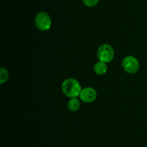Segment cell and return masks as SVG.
<instances>
[{
  "label": "cell",
  "instance_id": "5b68a950",
  "mask_svg": "<svg viewBox=\"0 0 147 147\" xmlns=\"http://www.w3.org/2000/svg\"><path fill=\"white\" fill-rule=\"evenodd\" d=\"M97 92L93 88L86 87L81 90L80 97L82 101L85 102H92L96 99Z\"/></svg>",
  "mask_w": 147,
  "mask_h": 147
},
{
  "label": "cell",
  "instance_id": "8992f818",
  "mask_svg": "<svg viewBox=\"0 0 147 147\" xmlns=\"http://www.w3.org/2000/svg\"><path fill=\"white\" fill-rule=\"evenodd\" d=\"M94 71L97 75H103L107 71V65L106 63L99 61L95 64Z\"/></svg>",
  "mask_w": 147,
  "mask_h": 147
},
{
  "label": "cell",
  "instance_id": "7a4b0ae2",
  "mask_svg": "<svg viewBox=\"0 0 147 147\" xmlns=\"http://www.w3.org/2000/svg\"><path fill=\"white\" fill-rule=\"evenodd\" d=\"M97 56L99 61L104 63H109L114 57V50L109 44L101 45L98 49Z\"/></svg>",
  "mask_w": 147,
  "mask_h": 147
},
{
  "label": "cell",
  "instance_id": "9c48e42d",
  "mask_svg": "<svg viewBox=\"0 0 147 147\" xmlns=\"http://www.w3.org/2000/svg\"><path fill=\"white\" fill-rule=\"evenodd\" d=\"M99 0H83V4L89 7H93L98 3Z\"/></svg>",
  "mask_w": 147,
  "mask_h": 147
},
{
  "label": "cell",
  "instance_id": "52a82bcc",
  "mask_svg": "<svg viewBox=\"0 0 147 147\" xmlns=\"http://www.w3.org/2000/svg\"><path fill=\"white\" fill-rule=\"evenodd\" d=\"M80 107V102L78 99L76 97L71 98L70 101L68 102V108L70 110L73 111V112H76L79 110Z\"/></svg>",
  "mask_w": 147,
  "mask_h": 147
},
{
  "label": "cell",
  "instance_id": "ba28073f",
  "mask_svg": "<svg viewBox=\"0 0 147 147\" xmlns=\"http://www.w3.org/2000/svg\"><path fill=\"white\" fill-rule=\"evenodd\" d=\"M9 74L7 71L4 68H1V72H0V83L3 84L4 82H7L8 79Z\"/></svg>",
  "mask_w": 147,
  "mask_h": 147
},
{
  "label": "cell",
  "instance_id": "6da1fadb",
  "mask_svg": "<svg viewBox=\"0 0 147 147\" xmlns=\"http://www.w3.org/2000/svg\"><path fill=\"white\" fill-rule=\"evenodd\" d=\"M62 90L63 93L68 97H77L80 96L82 88L78 81L75 79H67L63 82Z\"/></svg>",
  "mask_w": 147,
  "mask_h": 147
},
{
  "label": "cell",
  "instance_id": "3957f363",
  "mask_svg": "<svg viewBox=\"0 0 147 147\" xmlns=\"http://www.w3.org/2000/svg\"><path fill=\"white\" fill-rule=\"evenodd\" d=\"M35 25L39 30L45 31L48 30L52 25V20L47 13L42 12L36 15L34 19Z\"/></svg>",
  "mask_w": 147,
  "mask_h": 147
},
{
  "label": "cell",
  "instance_id": "277c9868",
  "mask_svg": "<svg viewBox=\"0 0 147 147\" xmlns=\"http://www.w3.org/2000/svg\"><path fill=\"white\" fill-rule=\"evenodd\" d=\"M122 66L125 71L129 74H135L139 69V62L134 56H129L124 58L122 61Z\"/></svg>",
  "mask_w": 147,
  "mask_h": 147
}]
</instances>
